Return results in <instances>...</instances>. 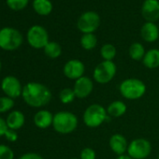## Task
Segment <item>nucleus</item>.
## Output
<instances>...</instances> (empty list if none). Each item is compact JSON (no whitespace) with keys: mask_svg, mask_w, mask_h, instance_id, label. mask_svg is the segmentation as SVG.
<instances>
[{"mask_svg":"<svg viewBox=\"0 0 159 159\" xmlns=\"http://www.w3.org/2000/svg\"><path fill=\"white\" fill-rule=\"evenodd\" d=\"M51 90L40 83L31 82L23 88L22 98L24 101L32 108H41L52 100Z\"/></svg>","mask_w":159,"mask_h":159,"instance_id":"1","label":"nucleus"},{"mask_svg":"<svg viewBox=\"0 0 159 159\" xmlns=\"http://www.w3.org/2000/svg\"><path fill=\"white\" fill-rule=\"evenodd\" d=\"M119 90L125 98L128 100H136L144 96L146 92V85L139 79L129 78L121 83Z\"/></svg>","mask_w":159,"mask_h":159,"instance_id":"2","label":"nucleus"},{"mask_svg":"<svg viewBox=\"0 0 159 159\" xmlns=\"http://www.w3.org/2000/svg\"><path fill=\"white\" fill-rule=\"evenodd\" d=\"M78 126L77 116L70 111H58L53 115L52 127L60 134L72 133Z\"/></svg>","mask_w":159,"mask_h":159,"instance_id":"3","label":"nucleus"},{"mask_svg":"<svg viewBox=\"0 0 159 159\" xmlns=\"http://www.w3.org/2000/svg\"><path fill=\"white\" fill-rule=\"evenodd\" d=\"M23 43V36L15 28L5 27L0 30V48L5 51H15Z\"/></svg>","mask_w":159,"mask_h":159,"instance_id":"4","label":"nucleus"},{"mask_svg":"<svg viewBox=\"0 0 159 159\" xmlns=\"http://www.w3.org/2000/svg\"><path fill=\"white\" fill-rule=\"evenodd\" d=\"M108 118L107 110L99 104L90 105L84 111L83 119L84 124L91 128L101 125Z\"/></svg>","mask_w":159,"mask_h":159,"instance_id":"5","label":"nucleus"},{"mask_svg":"<svg viewBox=\"0 0 159 159\" xmlns=\"http://www.w3.org/2000/svg\"><path fill=\"white\" fill-rule=\"evenodd\" d=\"M117 71L113 61H102L94 69L93 78L99 84H106L115 77Z\"/></svg>","mask_w":159,"mask_h":159,"instance_id":"6","label":"nucleus"},{"mask_svg":"<svg viewBox=\"0 0 159 159\" xmlns=\"http://www.w3.org/2000/svg\"><path fill=\"white\" fill-rule=\"evenodd\" d=\"M100 25V17L95 11H85L79 17L77 27L83 34L94 33Z\"/></svg>","mask_w":159,"mask_h":159,"instance_id":"7","label":"nucleus"},{"mask_svg":"<svg viewBox=\"0 0 159 159\" xmlns=\"http://www.w3.org/2000/svg\"><path fill=\"white\" fill-rule=\"evenodd\" d=\"M152 152V145L149 140L145 139H133L127 148V154L133 159H145Z\"/></svg>","mask_w":159,"mask_h":159,"instance_id":"8","label":"nucleus"},{"mask_svg":"<svg viewBox=\"0 0 159 159\" xmlns=\"http://www.w3.org/2000/svg\"><path fill=\"white\" fill-rule=\"evenodd\" d=\"M27 41L34 49H44L49 43L47 30L41 25H33L27 32Z\"/></svg>","mask_w":159,"mask_h":159,"instance_id":"9","label":"nucleus"},{"mask_svg":"<svg viewBox=\"0 0 159 159\" xmlns=\"http://www.w3.org/2000/svg\"><path fill=\"white\" fill-rule=\"evenodd\" d=\"M23 86L20 80L12 75H8L4 77L1 81V90L5 96L16 99L19 97H22Z\"/></svg>","mask_w":159,"mask_h":159,"instance_id":"10","label":"nucleus"},{"mask_svg":"<svg viewBox=\"0 0 159 159\" xmlns=\"http://www.w3.org/2000/svg\"><path fill=\"white\" fill-rule=\"evenodd\" d=\"M85 66L84 64L79 59H71L67 61L63 68L64 75L70 80H76L82 78L84 74Z\"/></svg>","mask_w":159,"mask_h":159,"instance_id":"11","label":"nucleus"},{"mask_svg":"<svg viewBox=\"0 0 159 159\" xmlns=\"http://www.w3.org/2000/svg\"><path fill=\"white\" fill-rule=\"evenodd\" d=\"M94 89V84L93 81L86 76H83L75 81L73 91L75 93V96L77 98L83 99L91 95Z\"/></svg>","mask_w":159,"mask_h":159,"instance_id":"12","label":"nucleus"},{"mask_svg":"<svg viewBox=\"0 0 159 159\" xmlns=\"http://www.w3.org/2000/svg\"><path fill=\"white\" fill-rule=\"evenodd\" d=\"M141 15L146 22L155 23L159 19L158 0H145L141 7Z\"/></svg>","mask_w":159,"mask_h":159,"instance_id":"13","label":"nucleus"},{"mask_svg":"<svg viewBox=\"0 0 159 159\" xmlns=\"http://www.w3.org/2000/svg\"><path fill=\"white\" fill-rule=\"evenodd\" d=\"M110 147L111 151L116 153L118 156L125 154V152H127L128 148V142L125 136L122 134H113L109 141Z\"/></svg>","mask_w":159,"mask_h":159,"instance_id":"14","label":"nucleus"},{"mask_svg":"<svg viewBox=\"0 0 159 159\" xmlns=\"http://www.w3.org/2000/svg\"><path fill=\"white\" fill-rule=\"evenodd\" d=\"M140 36L146 42H154L159 38V29L155 23L146 22L140 29Z\"/></svg>","mask_w":159,"mask_h":159,"instance_id":"15","label":"nucleus"},{"mask_svg":"<svg viewBox=\"0 0 159 159\" xmlns=\"http://www.w3.org/2000/svg\"><path fill=\"white\" fill-rule=\"evenodd\" d=\"M25 122V117L21 111H11L6 118V123L9 129L14 131L21 129L24 126Z\"/></svg>","mask_w":159,"mask_h":159,"instance_id":"16","label":"nucleus"},{"mask_svg":"<svg viewBox=\"0 0 159 159\" xmlns=\"http://www.w3.org/2000/svg\"><path fill=\"white\" fill-rule=\"evenodd\" d=\"M53 114L47 110L39 111L34 116V124L40 129H46L52 125Z\"/></svg>","mask_w":159,"mask_h":159,"instance_id":"17","label":"nucleus"},{"mask_svg":"<svg viewBox=\"0 0 159 159\" xmlns=\"http://www.w3.org/2000/svg\"><path fill=\"white\" fill-rule=\"evenodd\" d=\"M143 65L150 69H154L159 66V50L158 49H151L146 52L143 59Z\"/></svg>","mask_w":159,"mask_h":159,"instance_id":"18","label":"nucleus"},{"mask_svg":"<svg viewBox=\"0 0 159 159\" xmlns=\"http://www.w3.org/2000/svg\"><path fill=\"white\" fill-rule=\"evenodd\" d=\"M127 107L125 102L121 100H115L111 102L107 108V113L111 117H121L126 112Z\"/></svg>","mask_w":159,"mask_h":159,"instance_id":"19","label":"nucleus"},{"mask_svg":"<svg viewBox=\"0 0 159 159\" xmlns=\"http://www.w3.org/2000/svg\"><path fill=\"white\" fill-rule=\"evenodd\" d=\"M33 9L39 15L47 16L52 11V4L50 0H34Z\"/></svg>","mask_w":159,"mask_h":159,"instance_id":"20","label":"nucleus"},{"mask_svg":"<svg viewBox=\"0 0 159 159\" xmlns=\"http://www.w3.org/2000/svg\"><path fill=\"white\" fill-rule=\"evenodd\" d=\"M128 53H129V56L131 57V59H133L135 61H140L143 59L146 52H145V49L141 43L134 42L130 45Z\"/></svg>","mask_w":159,"mask_h":159,"instance_id":"21","label":"nucleus"},{"mask_svg":"<svg viewBox=\"0 0 159 159\" xmlns=\"http://www.w3.org/2000/svg\"><path fill=\"white\" fill-rule=\"evenodd\" d=\"M44 53L46 56L52 59L58 58L62 53V48L60 44L55 41H49V43L44 47Z\"/></svg>","mask_w":159,"mask_h":159,"instance_id":"22","label":"nucleus"},{"mask_svg":"<svg viewBox=\"0 0 159 159\" xmlns=\"http://www.w3.org/2000/svg\"><path fill=\"white\" fill-rule=\"evenodd\" d=\"M97 44H98V39L94 33L84 34L81 38V46L86 51H91L95 49Z\"/></svg>","mask_w":159,"mask_h":159,"instance_id":"23","label":"nucleus"},{"mask_svg":"<svg viewBox=\"0 0 159 159\" xmlns=\"http://www.w3.org/2000/svg\"><path fill=\"white\" fill-rule=\"evenodd\" d=\"M116 48L111 43L104 44L100 49V54L104 61H112L116 56Z\"/></svg>","mask_w":159,"mask_h":159,"instance_id":"24","label":"nucleus"},{"mask_svg":"<svg viewBox=\"0 0 159 159\" xmlns=\"http://www.w3.org/2000/svg\"><path fill=\"white\" fill-rule=\"evenodd\" d=\"M14 107V99L3 96L0 97V113H6V112H11V111Z\"/></svg>","mask_w":159,"mask_h":159,"instance_id":"25","label":"nucleus"},{"mask_svg":"<svg viewBox=\"0 0 159 159\" xmlns=\"http://www.w3.org/2000/svg\"><path fill=\"white\" fill-rule=\"evenodd\" d=\"M76 98L75 93L71 88H64L59 94V99L63 104H69Z\"/></svg>","mask_w":159,"mask_h":159,"instance_id":"26","label":"nucleus"},{"mask_svg":"<svg viewBox=\"0 0 159 159\" xmlns=\"http://www.w3.org/2000/svg\"><path fill=\"white\" fill-rule=\"evenodd\" d=\"M29 2V0H7V5L12 11L24 10Z\"/></svg>","mask_w":159,"mask_h":159,"instance_id":"27","label":"nucleus"},{"mask_svg":"<svg viewBox=\"0 0 159 159\" xmlns=\"http://www.w3.org/2000/svg\"><path fill=\"white\" fill-rule=\"evenodd\" d=\"M0 159H14V152L5 144H0Z\"/></svg>","mask_w":159,"mask_h":159,"instance_id":"28","label":"nucleus"},{"mask_svg":"<svg viewBox=\"0 0 159 159\" xmlns=\"http://www.w3.org/2000/svg\"><path fill=\"white\" fill-rule=\"evenodd\" d=\"M97 153L94 149L86 147L82 150L80 153V159H96Z\"/></svg>","mask_w":159,"mask_h":159,"instance_id":"29","label":"nucleus"},{"mask_svg":"<svg viewBox=\"0 0 159 159\" xmlns=\"http://www.w3.org/2000/svg\"><path fill=\"white\" fill-rule=\"evenodd\" d=\"M5 138L11 141V142H15L17 139H18V134H17V131H14V130H11V129H9L5 135Z\"/></svg>","mask_w":159,"mask_h":159,"instance_id":"30","label":"nucleus"},{"mask_svg":"<svg viewBox=\"0 0 159 159\" xmlns=\"http://www.w3.org/2000/svg\"><path fill=\"white\" fill-rule=\"evenodd\" d=\"M19 159H44V158L37 152H26L21 155Z\"/></svg>","mask_w":159,"mask_h":159,"instance_id":"31","label":"nucleus"},{"mask_svg":"<svg viewBox=\"0 0 159 159\" xmlns=\"http://www.w3.org/2000/svg\"><path fill=\"white\" fill-rule=\"evenodd\" d=\"M8 130H9V127L7 125L6 120L3 119L2 117H0V138L5 137Z\"/></svg>","mask_w":159,"mask_h":159,"instance_id":"32","label":"nucleus"},{"mask_svg":"<svg viewBox=\"0 0 159 159\" xmlns=\"http://www.w3.org/2000/svg\"><path fill=\"white\" fill-rule=\"evenodd\" d=\"M116 159H133V158H131L128 154H123V155H119Z\"/></svg>","mask_w":159,"mask_h":159,"instance_id":"33","label":"nucleus"},{"mask_svg":"<svg viewBox=\"0 0 159 159\" xmlns=\"http://www.w3.org/2000/svg\"><path fill=\"white\" fill-rule=\"evenodd\" d=\"M1 68H2V64H1V62H0V70H1Z\"/></svg>","mask_w":159,"mask_h":159,"instance_id":"34","label":"nucleus"},{"mask_svg":"<svg viewBox=\"0 0 159 159\" xmlns=\"http://www.w3.org/2000/svg\"><path fill=\"white\" fill-rule=\"evenodd\" d=\"M70 159H80V158H70Z\"/></svg>","mask_w":159,"mask_h":159,"instance_id":"35","label":"nucleus"},{"mask_svg":"<svg viewBox=\"0 0 159 159\" xmlns=\"http://www.w3.org/2000/svg\"><path fill=\"white\" fill-rule=\"evenodd\" d=\"M157 159H159V155H158V158H157Z\"/></svg>","mask_w":159,"mask_h":159,"instance_id":"36","label":"nucleus"}]
</instances>
